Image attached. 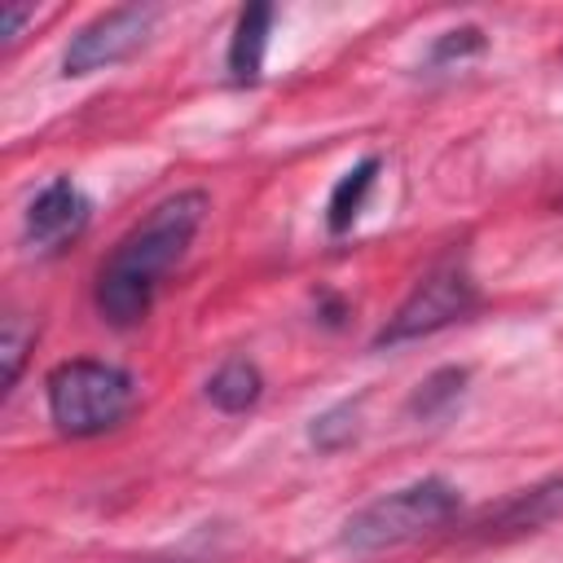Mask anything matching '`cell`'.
Returning a JSON list of instances; mask_svg holds the SVG:
<instances>
[{"instance_id":"cell-9","label":"cell","mask_w":563,"mask_h":563,"mask_svg":"<svg viewBox=\"0 0 563 563\" xmlns=\"http://www.w3.org/2000/svg\"><path fill=\"white\" fill-rule=\"evenodd\" d=\"M264 396V374L246 356H229L211 378H207V400L220 413H246Z\"/></svg>"},{"instance_id":"cell-13","label":"cell","mask_w":563,"mask_h":563,"mask_svg":"<svg viewBox=\"0 0 563 563\" xmlns=\"http://www.w3.org/2000/svg\"><path fill=\"white\" fill-rule=\"evenodd\" d=\"M484 44H488V40H484L479 26H453V31H444V35L431 44L427 66H462L466 57H479Z\"/></svg>"},{"instance_id":"cell-11","label":"cell","mask_w":563,"mask_h":563,"mask_svg":"<svg viewBox=\"0 0 563 563\" xmlns=\"http://www.w3.org/2000/svg\"><path fill=\"white\" fill-rule=\"evenodd\" d=\"M462 387H466V369L462 365H444V369H435V374H427L418 383V391L409 396V413L413 418H440L462 396Z\"/></svg>"},{"instance_id":"cell-3","label":"cell","mask_w":563,"mask_h":563,"mask_svg":"<svg viewBox=\"0 0 563 563\" xmlns=\"http://www.w3.org/2000/svg\"><path fill=\"white\" fill-rule=\"evenodd\" d=\"M457 506H462L457 488L440 475H427V479H413V484L391 488V493L374 497L369 506H361L343 523L339 545L352 554L391 550V545H405V541H418V537L444 528L457 515Z\"/></svg>"},{"instance_id":"cell-6","label":"cell","mask_w":563,"mask_h":563,"mask_svg":"<svg viewBox=\"0 0 563 563\" xmlns=\"http://www.w3.org/2000/svg\"><path fill=\"white\" fill-rule=\"evenodd\" d=\"M92 220V202L88 194L70 180V176H57L48 180L31 207H26V220H22V242L35 251V255H53L62 246H70Z\"/></svg>"},{"instance_id":"cell-5","label":"cell","mask_w":563,"mask_h":563,"mask_svg":"<svg viewBox=\"0 0 563 563\" xmlns=\"http://www.w3.org/2000/svg\"><path fill=\"white\" fill-rule=\"evenodd\" d=\"M154 22H158L154 4H119V9L97 13L92 22H84L70 35V44L62 53V70L79 79V75H92V70H106V66L136 57L145 48Z\"/></svg>"},{"instance_id":"cell-8","label":"cell","mask_w":563,"mask_h":563,"mask_svg":"<svg viewBox=\"0 0 563 563\" xmlns=\"http://www.w3.org/2000/svg\"><path fill=\"white\" fill-rule=\"evenodd\" d=\"M268 31H273V4H246L233 22L229 35V79L251 88L264 75V53H268Z\"/></svg>"},{"instance_id":"cell-4","label":"cell","mask_w":563,"mask_h":563,"mask_svg":"<svg viewBox=\"0 0 563 563\" xmlns=\"http://www.w3.org/2000/svg\"><path fill=\"white\" fill-rule=\"evenodd\" d=\"M479 303L475 295V282L466 273V264L449 260L440 268H431L409 295L405 303L387 317V325L374 334V347H396V343H413V339H427L453 321H462L471 308Z\"/></svg>"},{"instance_id":"cell-10","label":"cell","mask_w":563,"mask_h":563,"mask_svg":"<svg viewBox=\"0 0 563 563\" xmlns=\"http://www.w3.org/2000/svg\"><path fill=\"white\" fill-rule=\"evenodd\" d=\"M374 176H378V158L365 154L356 167H347V172L334 180L330 202H325V229H330L334 238L356 224V216H361V207H365V198H369V189H374Z\"/></svg>"},{"instance_id":"cell-14","label":"cell","mask_w":563,"mask_h":563,"mask_svg":"<svg viewBox=\"0 0 563 563\" xmlns=\"http://www.w3.org/2000/svg\"><path fill=\"white\" fill-rule=\"evenodd\" d=\"M35 339V330L31 325H22V317L18 312H9L4 317V330H0V356H4V387H13L18 383V374H22V361H26V343Z\"/></svg>"},{"instance_id":"cell-15","label":"cell","mask_w":563,"mask_h":563,"mask_svg":"<svg viewBox=\"0 0 563 563\" xmlns=\"http://www.w3.org/2000/svg\"><path fill=\"white\" fill-rule=\"evenodd\" d=\"M31 18H35V9H22V4H4V44H13Z\"/></svg>"},{"instance_id":"cell-12","label":"cell","mask_w":563,"mask_h":563,"mask_svg":"<svg viewBox=\"0 0 563 563\" xmlns=\"http://www.w3.org/2000/svg\"><path fill=\"white\" fill-rule=\"evenodd\" d=\"M356 409H361V400H339V405H330L325 413L312 418L308 440H312L321 453H334V449L352 444V440H356Z\"/></svg>"},{"instance_id":"cell-2","label":"cell","mask_w":563,"mask_h":563,"mask_svg":"<svg viewBox=\"0 0 563 563\" xmlns=\"http://www.w3.org/2000/svg\"><path fill=\"white\" fill-rule=\"evenodd\" d=\"M44 396H48L53 427L70 440H88V435H101V431L119 427L132 413L136 383H132L128 369H119L110 361L75 356V361H62V365L48 369Z\"/></svg>"},{"instance_id":"cell-1","label":"cell","mask_w":563,"mask_h":563,"mask_svg":"<svg viewBox=\"0 0 563 563\" xmlns=\"http://www.w3.org/2000/svg\"><path fill=\"white\" fill-rule=\"evenodd\" d=\"M207 207L211 202L202 189H180V194L163 198L141 224H132L114 242V251L97 268V286H92V303H97L101 321L128 330L150 317L163 277L185 260L194 233L202 229Z\"/></svg>"},{"instance_id":"cell-7","label":"cell","mask_w":563,"mask_h":563,"mask_svg":"<svg viewBox=\"0 0 563 563\" xmlns=\"http://www.w3.org/2000/svg\"><path fill=\"white\" fill-rule=\"evenodd\" d=\"M563 510V475H550L532 488L510 493L497 510H488V519L479 523L488 537H515V532H537L541 523H550Z\"/></svg>"}]
</instances>
